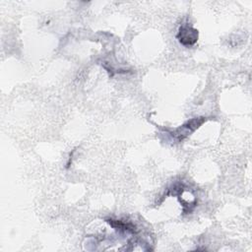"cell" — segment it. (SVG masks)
I'll return each mask as SVG.
<instances>
[{"label": "cell", "mask_w": 252, "mask_h": 252, "mask_svg": "<svg viewBox=\"0 0 252 252\" xmlns=\"http://www.w3.org/2000/svg\"><path fill=\"white\" fill-rule=\"evenodd\" d=\"M204 121H206V119L204 117H202V118H194V119H191L190 121H187L181 127L176 129V131H177V133H176L177 140L178 141H182L184 138H186L188 135H190V133H192L200 125H202V123Z\"/></svg>", "instance_id": "7a4b0ae2"}, {"label": "cell", "mask_w": 252, "mask_h": 252, "mask_svg": "<svg viewBox=\"0 0 252 252\" xmlns=\"http://www.w3.org/2000/svg\"><path fill=\"white\" fill-rule=\"evenodd\" d=\"M178 41L184 46H191L198 40V31L188 25H182L176 34Z\"/></svg>", "instance_id": "6da1fadb"}, {"label": "cell", "mask_w": 252, "mask_h": 252, "mask_svg": "<svg viewBox=\"0 0 252 252\" xmlns=\"http://www.w3.org/2000/svg\"><path fill=\"white\" fill-rule=\"evenodd\" d=\"M105 221L110 225L112 226L113 228L115 229H118V230H122V231H130L132 233H136L137 232V229H136V226L133 225L132 223L128 222H124L122 220H112V219H107L105 220Z\"/></svg>", "instance_id": "3957f363"}]
</instances>
